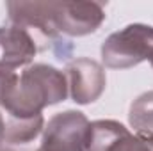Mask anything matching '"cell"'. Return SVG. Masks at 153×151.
<instances>
[{
    "label": "cell",
    "instance_id": "cell-1",
    "mask_svg": "<svg viewBox=\"0 0 153 151\" xmlns=\"http://www.w3.org/2000/svg\"><path fill=\"white\" fill-rule=\"evenodd\" d=\"M68 93V80L62 71L48 64H30L7 89L2 107L11 117H32L48 105L64 101Z\"/></svg>",
    "mask_w": 153,
    "mask_h": 151
},
{
    "label": "cell",
    "instance_id": "cell-2",
    "mask_svg": "<svg viewBox=\"0 0 153 151\" xmlns=\"http://www.w3.org/2000/svg\"><path fill=\"white\" fill-rule=\"evenodd\" d=\"M153 52V27L132 23L111 34L102 44V61L107 68L126 70L150 59Z\"/></svg>",
    "mask_w": 153,
    "mask_h": 151
},
{
    "label": "cell",
    "instance_id": "cell-3",
    "mask_svg": "<svg viewBox=\"0 0 153 151\" xmlns=\"http://www.w3.org/2000/svg\"><path fill=\"white\" fill-rule=\"evenodd\" d=\"M91 123L78 110L55 114L43 128V141L36 151H87Z\"/></svg>",
    "mask_w": 153,
    "mask_h": 151
},
{
    "label": "cell",
    "instance_id": "cell-4",
    "mask_svg": "<svg viewBox=\"0 0 153 151\" xmlns=\"http://www.w3.org/2000/svg\"><path fill=\"white\" fill-rule=\"evenodd\" d=\"M105 20L103 5L98 2L84 0H62L53 2V21L59 34L66 36H87L100 29Z\"/></svg>",
    "mask_w": 153,
    "mask_h": 151
},
{
    "label": "cell",
    "instance_id": "cell-5",
    "mask_svg": "<svg viewBox=\"0 0 153 151\" xmlns=\"http://www.w3.org/2000/svg\"><path fill=\"white\" fill-rule=\"evenodd\" d=\"M64 75L68 80L70 94L78 105H89L96 101L103 94L107 85V75L103 66L87 57H80L68 62Z\"/></svg>",
    "mask_w": 153,
    "mask_h": 151
},
{
    "label": "cell",
    "instance_id": "cell-6",
    "mask_svg": "<svg viewBox=\"0 0 153 151\" xmlns=\"http://www.w3.org/2000/svg\"><path fill=\"white\" fill-rule=\"evenodd\" d=\"M7 13L13 25H18L45 41H61L53 21V2H7Z\"/></svg>",
    "mask_w": 153,
    "mask_h": 151
},
{
    "label": "cell",
    "instance_id": "cell-7",
    "mask_svg": "<svg viewBox=\"0 0 153 151\" xmlns=\"http://www.w3.org/2000/svg\"><path fill=\"white\" fill-rule=\"evenodd\" d=\"M87 151H153V146L114 119H98L91 123Z\"/></svg>",
    "mask_w": 153,
    "mask_h": 151
},
{
    "label": "cell",
    "instance_id": "cell-8",
    "mask_svg": "<svg viewBox=\"0 0 153 151\" xmlns=\"http://www.w3.org/2000/svg\"><path fill=\"white\" fill-rule=\"evenodd\" d=\"M38 53V41L18 25L0 27V68L14 71L27 66Z\"/></svg>",
    "mask_w": 153,
    "mask_h": 151
},
{
    "label": "cell",
    "instance_id": "cell-9",
    "mask_svg": "<svg viewBox=\"0 0 153 151\" xmlns=\"http://www.w3.org/2000/svg\"><path fill=\"white\" fill-rule=\"evenodd\" d=\"M45 128L43 114L32 117H11L5 119V130H4V142L11 146L29 144L32 142Z\"/></svg>",
    "mask_w": 153,
    "mask_h": 151
},
{
    "label": "cell",
    "instance_id": "cell-10",
    "mask_svg": "<svg viewBox=\"0 0 153 151\" xmlns=\"http://www.w3.org/2000/svg\"><path fill=\"white\" fill-rule=\"evenodd\" d=\"M128 121L139 139L153 144V91L143 93L132 101Z\"/></svg>",
    "mask_w": 153,
    "mask_h": 151
},
{
    "label": "cell",
    "instance_id": "cell-11",
    "mask_svg": "<svg viewBox=\"0 0 153 151\" xmlns=\"http://www.w3.org/2000/svg\"><path fill=\"white\" fill-rule=\"evenodd\" d=\"M18 78V75L14 71H9V70H2L0 68V105H2V100L7 93V89L13 85V82Z\"/></svg>",
    "mask_w": 153,
    "mask_h": 151
},
{
    "label": "cell",
    "instance_id": "cell-12",
    "mask_svg": "<svg viewBox=\"0 0 153 151\" xmlns=\"http://www.w3.org/2000/svg\"><path fill=\"white\" fill-rule=\"evenodd\" d=\"M4 130H5V121H4V117L0 114V148L4 146Z\"/></svg>",
    "mask_w": 153,
    "mask_h": 151
},
{
    "label": "cell",
    "instance_id": "cell-13",
    "mask_svg": "<svg viewBox=\"0 0 153 151\" xmlns=\"http://www.w3.org/2000/svg\"><path fill=\"white\" fill-rule=\"evenodd\" d=\"M0 151H14V150H11V148H7V146H2V148H0Z\"/></svg>",
    "mask_w": 153,
    "mask_h": 151
},
{
    "label": "cell",
    "instance_id": "cell-14",
    "mask_svg": "<svg viewBox=\"0 0 153 151\" xmlns=\"http://www.w3.org/2000/svg\"><path fill=\"white\" fill-rule=\"evenodd\" d=\"M150 62H152V66H153V52L150 53Z\"/></svg>",
    "mask_w": 153,
    "mask_h": 151
},
{
    "label": "cell",
    "instance_id": "cell-15",
    "mask_svg": "<svg viewBox=\"0 0 153 151\" xmlns=\"http://www.w3.org/2000/svg\"><path fill=\"white\" fill-rule=\"evenodd\" d=\"M148 144H150V142H148ZM152 146H153V144H152Z\"/></svg>",
    "mask_w": 153,
    "mask_h": 151
}]
</instances>
